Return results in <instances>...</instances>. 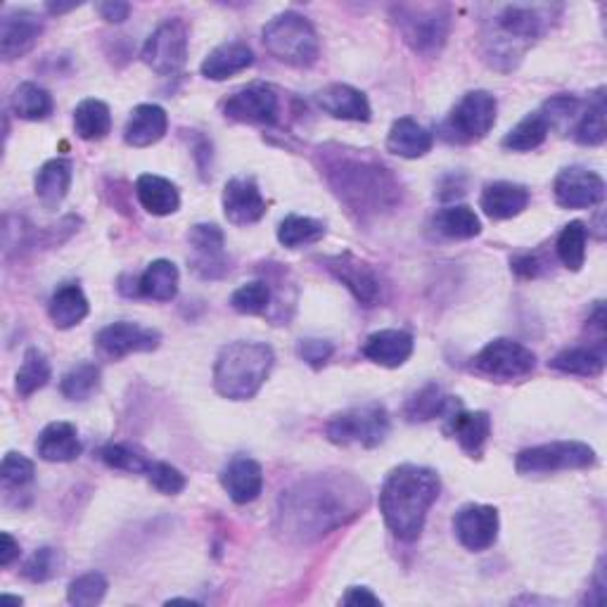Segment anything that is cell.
Instances as JSON below:
<instances>
[{
    "mask_svg": "<svg viewBox=\"0 0 607 607\" xmlns=\"http://www.w3.org/2000/svg\"><path fill=\"white\" fill-rule=\"evenodd\" d=\"M223 214L233 226H252L266 217V200L252 176H236L223 188Z\"/></svg>",
    "mask_w": 607,
    "mask_h": 607,
    "instance_id": "obj_19",
    "label": "cell"
},
{
    "mask_svg": "<svg viewBox=\"0 0 607 607\" xmlns=\"http://www.w3.org/2000/svg\"><path fill=\"white\" fill-rule=\"evenodd\" d=\"M548 134H551V126L538 109V112L527 114V117H524L515 128L507 130L501 145L511 153H532V150H536V147L546 143Z\"/></svg>",
    "mask_w": 607,
    "mask_h": 607,
    "instance_id": "obj_38",
    "label": "cell"
},
{
    "mask_svg": "<svg viewBox=\"0 0 607 607\" xmlns=\"http://www.w3.org/2000/svg\"><path fill=\"white\" fill-rule=\"evenodd\" d=\"M530 200L532 195L524 186L511 184V180H496V184L484 186L480 209L491 221H507L520 217L530 207Z\"/></svg>",
    "mask_w": 607,
    "mask_h": 607,
    "instance_id": "obj_24",
    "label": "cell"
},
{
    "mask_svg": "<svg viewBox=\"0 0 607 607\" xmlns=\"http://www.w3.org/2000/svg\"><path fill=\"white\" fill-rule=\"evenodd\" d=\"M271 300H273V292H271L269 283H264V281H252V283L240 285V287L233 292L231 306L238 311V314H244V316H261V314H266V311H269Z\"/></svg>",
    "mask_w": 607,
    "mask_h": 607,
    "instance_id": "obj_45",
    "label": "cell"
},
{
    "mask_svg": "<svg viewBox=\"0 0 607 607\" xmlns=\"http://www.w3.org/2000/svg\"><path fill=\"white\" fill-rule=\"evenodd\" d=\"M188 242L192 248L190 269L205 278V281H219L228 271L231 264L226 259V238L223 231L217 223H197L190 228Z\"/></svg>",
    "mask_w": 607,
    "mask_h": 607,
    "instance_id": "obj_16",
    "label": "cell"
},
{
    "mask_svg": "<svg viewBox=\"0 0 607 607\" xmlns=\"http://www.w3.org/2000/svg\"><path fill=\"white\" fill-rule=\"evenodd\" d=\"M297 354H300V358L304 360V364H308L311 368H323L327 360L333 358L335 344L327 342V339L308 337V339H302L297 344Z\"/></svg>",
    "mask_w": 607,
    "mask_h": 607,
    "instance_id": "obj_51",
    "label": "cell"
},
{
    "mask_svg": "<svg viewBox=\"0 0 607 607\" xmlns=\"http://www.w3.org/2000/svg\"><path fill=\"white\" fill-rule=\"evenodd\" d=\"M470 368L489 377V380L496 383H515L524 380L536 370V354L524 347L522 342L499 337L494 342H489L486 347L472 358Z\"/></svg>",
    "mask_w": 607,
    "mask_h": 607,
    "instance_id": "obj_11",
    "label": "cell"
},
{
    "mask_svg": "<svg viewBox=\"0 0 607 607\" xmlns=\"http://www.w3.org/2000/svg\"><path fill=\"white\" fill-rule=\"evenodd\" d=\"M501 530V517L494 505L482 503H468L453 517V532L456 538L461 541V546L482 553L496 544Z\"/></svg>",
    "mask_w": 607,
    "mask_h": 607,
    "instance_id": "obj_15",
    "label": "cell"
},
{
    "mask_svg": "<svg viewBox=\"0 0 607 607\" xmlns=\"http://www.w3.org/2000/svg\"><path fill=\"white\" fill-rule=\"evenodd\" d=\"M43 20L31 10H10L0 22V55L6 62L24 57L39 43Z\"/></svg>",
    "mask_w": 607,
    "mask_h": 607,
    "instance_id": "obj_20",
    "label": "cell"
},
{
    "mask_svg": "<svg viewBox=\"0 0 607 607\" xmlns=\"http://www.w3.org/2000/svg\"><path fill=\"white\" fill-rule=\"evenodd\" d=\"M458 408H463V404L458 401V397H449L439 385H428L420 391H416L411 399H408L404 416L411 422H428L435 418H449L456 414Z\"/></svg>",
    "mask_w": 607,
    "mask_h": 607,
    "instance_id": "obj_33",
    "label": "cell"
},
{
    "mask_svg": "<svg viewBox=\"0 0 607 607\" xmlns=\"http://www.w3.org/2000/svg\"><path fill=\"white\" fill-rule=\"evenodd\" d=\"M97 12H101V18L109 24H122L128 20L130 14V6L122 3V0H107V3L97 6Z\"/></svg>",
    "mask_w": 607,
    "mask_h": 607,
    "instance_id": "obj_54",
    "label": "cell"
},
{
    "mask_svg": "<svg viewBox=\"0 0 607 607\" xmlns=\"http://www.w3.org/2000/svg\"><path fill=\"white\" fill-rule=\"evenodd\" d=\"M74 8H79V3H72V6H55V3H51V6H48V12H53V14H62V12H70V10H74Z\"/></svg>",
    "mask_w": 607,
    "mask_h": 607,
    "instance_id": "obj_57",
    "label": "cell"
},
{
    "mask_svg": "<svg viewBox=\"0 0 607 607\" xmlns=\"http://www.w3.org/2000/svg\"><path fill=\"white\" fill-rule=\"evenodd\" d=\"M107 579L103 577L101 572H86L76 577L70 588H67V603L76 605V607H91L103 603L105 594H107Z\"/></svg>",
    "mask_w": 607,
    "mask_h": 607,
    "instance_id": "obj_47",
    "label": "cell"
},
{
    "mask_svg": "<svg viewBox=\"0 0 607 607\" xmlns=\"http://www.w3.org/2000/svg\"><path fill=\"white\" fill-rule=\"evenodd\" d=\"M432 226L439 236L449 240H472L482 233V221L468 205H451L439 209Z\"/></svg>",
    "mask_w": 607,
    "mask_h": 607,
    "instance_id": "obj_36",
    "label": "cell"
},
{
    "mask_svg": "<svg viewBox=\"0 0 607 607\" xmlns=\"http://www.w3.org/2000/svg\"><path fill=\"white\" fill-rule=\"evenodd\" d=\"M180 273L178 266L169 259H157L147 266L136 281V297L153 302H171L178 294Z\"/></svg>",
    "mask_w": 607,
    "mask_h": 607,
    "instance_id": "obj_32",
    "label": "cell"
},
{
    "mask_svg": "<svg viewBox=\"0 0 607 607\" xmlns=\"http://www.w3.org/2000/svg\"><path fill=\"white\" fill-rule=\"evenodd\" d=\"M0 544H3V546H0V565L10 567L20 557V544L14 541V536L10 532L0 534Z\"/></svg>",
    "mask_w": 607,
    "mask_h": 607,
    "instance_id": "obj_55",
    "label": "cell"
},
{
    "mask_svg": "<svg viewBox=\"0 0 607 607\" xmlns=\"http://www.w3.org/2000/svg\"><path fill=\"white\" fill-rule=\"evenodd\" d=\"M586 238L588 228L582 221H572L563 228L561 236L555 240V254L561 259V264L572 273H579L584 269Z\"/></svg>",
    "mask_w": 607,
    "mask_h": 607,
    "instance_id": "obj_43",
    "label": "cell"
},
{
    "mask_svg": "<svg viewBox=\"0 0 607 607\" xmlns=\"http://www.w3.org/2000/svg\"><path fill=\"white\" fill-rule=\"evenodd\" d=\"M435 136L411 117H401L391 124L387 134V150L401 159H420L432 150Z\"/></svg>",
    "mask_w": 607,
    "mask_h": 607,
    "instance_id": "obj_29",
    "label": "cell"
},
{
    "mask_svg": "<svg viewBox=\"0 0 607 607\" xmlns=\"http://www.w3.org/2000/svg\"><path fill=\"white\" fill-rule=\"evenodd\" d=\"M3 600H8V603H14V605H22L24 600L20 598V596H3Z\"/></svg>",
    "mask_w": 607,
    "mask_h": 607,
    "instance_id": "obj_58",
    "label": "cell"
},
{
    "mask_svg": "<svg viewBox=\"0 0 607 607\" xmlns=\"http://www.w3.org/2000/svg\"><path fill=\"white\" fill-rule=\"evenodd\" d=\"M323 264L354 294L358 304L375 306L380 302V278H377L368 261L354 257L352 252H342L335 257H327Z\"/></svg>",
    "mask_w": 607,
    "mask_h": 607,
    "instance_id": "obj_18",
    "label": "cell"
},
{
    "mask_svg": "<svg viewBox=\"0 0 607 607\" xmlns=\"http://www.w3.org/2000/svg\"><path fill=\"white\" fill-rule=\"evenodd\" d=\"M136 197L140 207L153 217H171L180 209V192L169 178L143 174L136 180Z\"/></svg>",
    "mask_w": 607,
    "mask_h": 607,
    "instance_id": "obj_30",
    "label": "cell"
},
{
    "mask_svg": "<svg viewBox=\"0 0 607 607\" xmlns=\"http://www.w3.org/2000/svg\"><path fill=\"white\" fill-rule=\"evenodd\" d=\"M161 344V333L130 321H119L103 327L95 335V347L107 358L119 360L130 354H150Z\"/></svg>",
    "mask_w": 607,
    "mask_h": 607,
    "instance_id": "obj_14",
    "label": "cell"
},
{
    "mask_svg": "<svg viewBox=\"0 0 607 607\" xmlns=\"http://www.w3.org/2000/svg\"><path fill=\"white\" fill-rule=\"evenodd\" d=\"M221 112L226 119L238 124H254V126H273L281 119V95L269 84H248L221 103Z\"/></svg>",
    "mask_w": 607,
    "mask_h": 607,
    "instance_id": "obj_13",
    "label": "cell"
},
{
    "mask_svg": "<svg viewBox=\"0 0 607 607\" xmlns=\"http://www.w3.org/2000/svg\"><path fill=\"white\" fill-rule=\"evenodd\" d=\"M548 368L565 375L596 377L605 370V349L603 344H598V347H569L555 354L548 360Z\"/></svg>",
    "mask_w": 607,
    "mask_h": 607,
    "instance_id": "obj_37",
    "label": "cell"
},
{
    "mask_svg": "<svg viewBox=\"0 0 607 607\" xmlns=\"http://www.w3.org/2000/svg\"><path fill=\"white\" fill-rule=\"evenodd\" d=\"M598 463L594 447L584 441H551L524 449L515 458V470L522 478H536V474H553L565 470H588Z\"/></svg>",
    "mask_w": 607,
    "mask_h": 607,
    "instance_id": "obj_10",
    "label": "cell"
},
{
    "mask_svg": "<svg viewBox=\"0 0 607 607\" xmlns=\"http://www.w3.org/2000/svg\"><path fill=\"white\" fill-rule=\"evenodd\" d=\"M188 60V24L180 18L164 20L143 45V62L159 76H174Z\"/></svg>",
    "mask_w": 607,
    "mask_h": 607,
    "instance_id": "obj_12",
    "label": "cell"
},
{
    "mask_svg": "<svg viewBox=\"0 0 607 607\" xmlns=\"http://www.w3.org/2000/svg\"><path fill=\"white\" fill-rule=\"evenodd\" d=\"M254 64V53L248 43L231 41L221 43L202 62V76L209 81H226L236 74L248 72Z\"/></svg>",
    "mask_w": 607,
    "mask_h": 607,
    "instance_id": "obj_28",
    "label": "cell"
},
{
    "mask_svg": "<svg viewBox=\"0 0 607 607\" xmlns=\"http://www.w3.org/2000/svg\"><path fill=\"white\" fill-rule=\"evenodd\" d=\"M414 335L397 327H387V331H377L366 337L360 354H364L370 364L383 368H401L414 354Z\"/></svg>",
    "mask_w": 607,
    "mask_h": 607,
    "instance_id": "obj_22",
    "label": "cell"
},
{
    "mask_svg": "<svg viewBox=\"0 0 607 607\" xmlns=\"http://www.w3.org/2000/svg\"><path fill=\"white\" fill-rule=\"evenodd\" d=\"M389 435V414L383 404L368 401L333 416L325 425V437L337 447H380Z\"/></svg>",
    "mask_w": 607,
    "mask_h": 607,
    "instance_id": "obj_8",
    "label": "cell"
},
{
    "mask_svg": "<svg viewBox=\"0 0 607 607\" xmlns=\"http://www.w3.org/2000/svg\"><path fill=\"white\" fill-rule=\"evenodd\" d=\"M555 202L563 209H590L605 200V180L584 167H567L555 176Z\"/></svg>",
    "mask_w": 607,
    "mask_h": 607,
    "instance_id": "obj_17",
    "label": "cell"
},
{
    "mask_svg": "<svg viewBox=\"0 0 607 607\" xmlns=\"http://www.w3.org/2000/svg\"><path fill=\"white\" fill-rule=\"evenodd\" d=\"M72 186V161L64 157L48 159L43 167L36 171L34 178V192L39 202L48 209H55L67 197Z\"/></svg>",
    "mask_w": 607,
    "mask_h": 607,
    "instance_id": "obj_31",
    "label": "cell"
},
{
    "mask_svg": "<svg viewBox=\"0 0 607 607\" xmlns=\"http://www.w3.org/2000/svg\"><path fill=\"white\" fill-rule=\"evenodd\" d=\"M561 6H501L484 22L482 55L496 72H513L524 53L561 18Z\"/></svg>",
    "mask_w": 607,
    "mask_h": 607,
    "instance_id": "obj_3",
    "label": "cell"
},
{
    "mask_svg": "<svg viewBox=\"0 0 607 607\" xmlns=\"http://www.w3.org/2000/svg\"><path fill=\"white\" fill-rule=\"evenodd\" d=\"M439 491L441 480L437 470L416 463L394 468L385 478L380 499H377L387 530L401 541H416L425 530Z\"/></svg>",
    "mask_w": 607,
    "mask_h": 607,
    "instance_id": "obj_4",
    "label": "cell"
},
{
    "mask_svg": "<svg viewBox=\"0 0 607 607\" xmlns=\"http://www.w3.org/2000/svg\"><path fill=\"white\" fill-rule=\"evenodd\" d=\"M275 366V352L264 342L238 339L226 344L214 364V389L223 399L248 401L264 387Z\"/></svg>",
    "mask_w": 607,
    "mask_h": 607,
    "instance_id": "obj_5",
    "label": "cell"
},
{
    "mask_svg": "<svg viewBox=\"0 0 607 607\" xmlns=\"http://www.w3.org/2000/svg\"><path fill=\"white\" fill-rule=\"evenodd\" d=\"M167 128H169L167 109L155 103H145L130 112L124 128V140L130 147H150L167 136Z\"/></svg>",
    "mask_w": 607,
    "mask_h": 607,
    "instance_id": "obj_27",
    "label": "cell"
},
{
    "mask_svg": "<svg viewBox=\"0 0 607 607\" xmlns=\"http://www.w3.org/2000/svg\"><path fill=\"white\" fill-rule=\"evenodd\" d=\"M36 465L34 461H29L27 456L10 451L3 458V465H0V480H3L6 489H24L27 484L34 482Z\"/></svg>",
    "mask_w": 607,
    "mask_h": 607,
    "instance_id": "obj_48",
    "label": "cell"
},
{
    "mask_svg": "<svg viewBox=\"0 0 607 607\" xmlns=\"http://www.w3.org/2000/svg\"><path fill=\"white\" fill-rule=\"evenodd\" d=\"M588 327H594V331H598L600 337H603V333H605V306H603V302H596L594 311L588 314Z\"/></svg>",
    "mask_w": 607,
    "mask_h": 607,
    "instance_id": "obj_56",
    "label": "cell"
},
{
    "mask_svg": "<svg viewBox=\"0 0 607 607\" xmlns=\"http://www.w3.org/2000/svg\"><path fill=\"white\" fill-rule=\"evenodd\" d=\"M51 375L53 370L48 356L36 347H29L24 352L18 375H14V389H18L22 399H29L31 394H36L39 389H43L48 383H51Z\"/></svg>",
    "mask_w": 607,
    "mask_h": 607,
    "instance_id": "obj_41",
    "label": "cell"
},
{
    "mask_svg": "<svg viewBox=\"0 0 607 607\" xmlns=\"http://www.w3.org/2000/svg\"><path fill=\"white\" fill-rule=\"evenodd\" d=\"M10 107L24 122H43L53 114V95L43 86L24 81V84L14 88Z\"/></svg>",
    "mask_w": 607,
    "mask_h": 607,
    "instance_id": "obj_39",
    "label": "cell"
},
{
    "mask_svg": "<svg viewBox=\"0 0 607 607\" xmlns=\"http://www.w3.org/2000/svg\"><path fill=\"white\" fill-rule=\"evenodd\" d=\"M511 269L524 278V281H534V278L544 275L548 271V261L541 259V254H517L513 261H511Z\"/></svg>",
    "mask_w": 607,
    "mask_h": 607,
    "instance_id": "obj_52",
    "label": "cell"
},
{
    "mask_svg": "<svg viewBox=\"0 0 607 607\" xmlns=\"http://www.w3.org/2000/svg\"><path fill=\"white\" fill-rule=\"evenodd\" d=\"M316 105L333 119L370 122V103L364 91L349 84H331L316 93Z\"/></svg>",
    "mask_w": 607,
    "mask_h": 607,
    "instance_id": "obj_23",
    "label": "cell"
},
{
    "mask_svg": "<svg viewBox=\"0 0 607 607\" xmlns=\"http://www.w3.org/2000/svg\"><path fill=\"white\" fill-rule=\"evenodd\" d=\"M266 53L294 70H306L318 62L321 41L314 24L300 12H281L261 29Z\"/></svg>",
    "mask_w": 607,
    "mask_h": 607,
    "instance_id": "obj_6",
    "label": "cell"
},
{
    "mask_svg": "<svg viewBox=\"0 0 607 607\" xmlns=\"http://www.w3.org/2000/svg\"><path fill=\"white\" fill-rule=\"evenodd\" d=\"M342 605H352V607H377V605H383V600L377 598L370 588L366 586H352L347 594L342 596Z\"/></svg>",
    "mask_w": 607,
    "mask_h": 607,
    "instance_id": "obj_53",
    "label": "cell"
},
{
    "mask_svg": "<svg viewBox=\"0 0 607 607\" xmlns=\"http://www.w3.org/2000/svg\"><path fill=\"white\" fill-rule=\"evenodd\" d=\"M325 238V223L311 217L290 214L278 226V242L287 250L304 248V244H316Z\"/></svg>",
    "mask_w": 607,
    "mask_h": 607,
    "instance_id": "obj_42",
    "label": "cell"
},
{
    "mask_svg": "<svg viewBox=\"0 0 607 607\" xmlns=\"http://www.w3.org/2000/svg\"><path fill=\"white\" fill-rule=\"evenodd\" d=\"M605 114H607L605 88H598L594 95H588V103L582 107L577 126L572 130V138L586 147L603 145L607 138Z\"/></svg>",
    "mask_w": 607,
    "mask_h": 607,
    "instance_id": "obj_35",
    "label": "cell"
},
{
    "mask_svg": "<svg viewBox=\"0 0 607 607\" xmlns=\"http://www.w3.org/2000/svg\"><path fill=\"white\" fill-rule=\"evenodd\" d=\"M444 432L456 439L470 458H482L491 437V418L486 411H463V408H458L456 414L447 418Z\"/></svg>",
    "mask_w": 607,
    "mask_h": 607,
    "instance_id": "obj_25",
    "label": "cell"
},
{
    "mask_svg": "<svg viewBox=\"0 0 607 607\" xmlns=\"http://www.w3.org/2000/svg\"><path fill=\"white\" fill-rule=\"evenodd\" d=\"M88 300L84 290H81L76 283H67L53 292L51 302H48V316H51L53 325L60 327V331H70V327H76L81 321L88 316Z\"/></svg>",
    "mask_w": 607,
    "mask_h": 607,
    "instance_id": "obj_34",
    "label": "cell"
},
{
    "mask_svg": "<svg viewBox=\"0 0 607 607\" xmlns=\"http://www.w3.org/2000/svg\"><path fill=\"white\" fill-rule=\"evenodd\" d=\"M74 128L76 136L84 140H103L109 136L112 130V112L103 101H95V97H88V101L79 103L74 109Z\"/></svg>",
    "mask_w": 607,
    "mask_h": 607,
    "instance_id": "obj_40",
    "label": "cell"
},
{
    "mask_svg": "<svg viewBox=\"0 0 607 607\" xmlns=\"http://www.w3.org/2000/svg\"><path fill=\"white\" fill-rule=\"evenodd\" d=\"M496 114L499 101L494 93L470 91L456 103V107L449 112V117L441 122L439 136L458 145L480 143L489 136V130L494 128Z\"/></svg>",
    "mask_w": 607,
    "mask_h": 607,
    "instance_id": "obj_9",
    "label": "cell"
},
{
    "mask_svg": "<svg viewBox=\"0 0 607 607\" xmlns=\"http://www.w3.org/2000/svg\"><path fill=\"white\" fill-rule=\"evenodd\" d=\"M223 491L233 503H254L264 491V470L250 456H236L228 461L219 474Z\"/></svg>",
    "mask_w": 607,
    "mask_h": 607,
    "instance_id": "obj_21",
    "label": "cell"
},
{
    "mask_svg": "<svg viewBox=\"0 0 607 607\" xmlns=\"http://www.w3.org/2000/svg\"><path fill=\"white\" fill-rule=\"evenodd\" d=\"M101 366L91 364V360H81V364H76L62 375V397L70 401H86L97 391V387H101Z\"/></svg>",
    "mask_w": 607,
    "mask_h": 607,
    "instance_id": "obj_44",
    "label": "cell"
},
{
    "mask_svg": "<svg viewBox=\"0 0 607 607\" xmlns=\"http://www.w3.org/2000/svg\"><path fill=\"white\" fill-rule=\"evenodd\" d=\"M391 20L397 24L404 43L414 53L435 57L449 41L451 34V8L444 3H401L391 8Z\"/></svg>",
    "mask_w": 607,
    "mask_h": 607,
    "instance_id": "obj_7",
    "label": "cell"
},
{
    "mask_svg": "<svg viewBox=\"0 0 607 607\" xmlns=\"http://www.w3.org/2000/svg\"><path fill=\"white\" fill-rule=\"evenodd\" d=\"M145 478L164 496H178L188 484L184 472L174 468L171 463H164V461H153L150 468H147V472H145Z\"/></svg>",
    "mask_w": 607,
    "mask_h": 607,
    "instance_id": "obj_50",
    "label": "cell"
},
{
    "mask_svg": "<svg viewBox=\"0 0 607 607\" xmlns=\"http://www.w3.org/2000/svg\"><path fill=\"white\" fill-rule=\"evenodd\" d=\"M60 565H62L60 551L45 546V548H39L34 555L29 557V561L24 563L22 574L29 582L43 584V582H51L53 577H57Z\"/></svg>",
    "mask_w": 607,
    "mask_h": 607,
    "instance_id": "obj_49",
    "label": "cell"
},
{
    "mask_svg": "<svg viewBox=\"0 0 607 607\" xmlns=\"http://www.w3.org/2000/svg\"><path fill=\"white\" fill-rule=\"evenodd\" d=\"M84 451L79 432L72 422H51L45 425L36 439V453L45 463H72Z\"/></svg>",
    "mask_w": 607,
    "mask_h": 607,
    "instance_id": "obj_26",
    "label": "cell"
},
{
    "mask_svg": "<svg viewBox=\"0 0 607 607\" xmlns=\"http://www.w3.org/2000/svg\"><path fill=\"white\" fill-rule=\"evenodd\" d=\"M318 164L339 202L358 221L377 219L401 205V184L397 176L368 150L323 145L318 147Z\"/></svg>",
    "mask_w": 607,
    "mask_h": 607,
    "instance_id": "obj_2",
    "label": "cell"
},
{
    "mask_svg": "<svg viewBox=\"0 0 607 607\" xmlns=\"http://www.w3.org/2000/svg\"><path fill=\"white\" fill-rule=\"evenodd\" d=\"M101 461L112 470L145 474L147 468H150V463H153V458H147L140 449L130 447V444H107L101 451Z\"/></svg>",
    "mask_w": 607,
    "mask_h": 607,
    "instance_id": "obj_46",
    "label": "cell"
},
{
    "mask_svg": "<svg viewBox=\"0 0 607 607\" xmlns=\"http://www.w3.org/2000/svg\"><path fill=\"white\" fill-rule=\"evenodd\" d=\"M368 503V491L347 472H316L278 499L275 527L290 544H314L349 524Z\"/></svg>",
    "mask_w": 607,
    "mask_h": 607,
    "instance_id": "obj_1",
    "label": "cell"
}]
</instances>
